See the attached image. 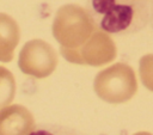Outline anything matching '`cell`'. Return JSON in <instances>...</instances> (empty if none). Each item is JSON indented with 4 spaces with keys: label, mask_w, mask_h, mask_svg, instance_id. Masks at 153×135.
<instances>
[{
    "label": "cell",
    "mask_w": 153,
    "mask_h": 135,
    "mask_svg": "<svg viewBox=\"0 0 153 135\" xmlns=\"http://www.w3.org/2000/svg\"><path fill=\"white\" fill-rule=\"evenodd\" d=\"M152 0H90L93 23L104 32L127 36L149 24Z\"/></svg>",
    "instance_id": "cell-1"
},
{
    "label": "cell",
    "mask_w": 153,
    "mask_h": 135,
    "mask_svg": "<svg viewBox=\"0 0 153 135\" xmlns=\"http://www.w3.org/2000/svg\"><path fill=\"white\" fill-rule=\"evenodd\" d=\"M137 90L133 68L126 63H115L99 72L94 79V91L104 102L120 104L129 100Z\"/></svg>",
    "instance_id": "cell-2"
},
{
    "label": "cell",
    "mask_w": 153,
    "mask_h": 135,
    "mask_svg": "<svg viewBox=\"0 0 153 135\" xmlns=\"http://www.w3.org/2000/svg\"><path fill=\"white\" fill-rule=\"evenodd\" d=\"M57 57L50 44L41 39L27 42L20 51L18 65L20 69L35 78L48 76L56 67Z\"/></svg>",
    "instance_id": "cell-3"
},
{
    "label": "cell",
    "mask_w": 153,
    "mask_h": 135,
    "mask_svg": "<svg viewBox=\"0 0 153 135\" xmlns=\"http://www.w3.org/2000/svg\"><path fill=\"white\" fill-rule=\"evenodd\" d=\"M35 128L31 112L22 105L0 110V135H29Z\"/></svg>",
    "instance_id": "cell-4"
},
{
    "label": "cell",
    "mask_w": 153,
    "mask_h": 135,
    "mask_svg": "<svg viewBox=\"0 0 153 135\" xmlns=\"http://www.w3.org/2000/svg\"><path fill=\"white\" fill-rule=\"evenodd\" d=\"M19 39L17 23L7 14L0 13V61L7 62L13 57V50Z\"/></svg>",
    "instance_id": "cell-5"
},
{
    "label": "cell",
    "mask_w": 153,
    "mask_h": 135,
    "mask_svg": "<svg viewBox=\"0 0 153 135\" xmlns=\"http://www.w3.org/2000/svg\"><path fill=\"white\" fill-rule=\"evenodd\" d=\"M14 91L16 85L12 73L6 68L0 67V109L12 102Z\"/></svg>",
    "instance_id": "cell-6"
},
{
    "label": "cell",
    "mask_w": 153,
    "mask_h": 135,
    "mask_svg": "<svg viewBox=\"0 0 153 135\" xmlns=\"http://www.w3.org/2000/svg\"><path fill=\"white\" fill-rule=\"evenodd\" d=\"M29 135H86L74 128L61 124H39L35 127Z\"/></svg>",
    "instance_id": "cell-7"
},
{
    "label": "cell",
    "mask_w": 153,
    "mask_h": 135,
    "mask_svg": "<svg viewBox=\"0 0 153 135\" xmlns=\"http://www.w3.org/2000/svg\"><path fill=\"white\" fill-rule=\"evenodd\" d=\"M140 73L145 87L153 91V55H146L140 60Z\"/></svg>",
    "instance_id": "cell-8"
},
{
    "label": "cell",
    "mask_w": 153,
    "mask_h": 135,
    "mask_svg": "<svg viewBox=\"0 0 153 135\" xmlns=\"http://www.w3.org/2000/svg\"><path fill=\"white\" fill-rule=\"evenodd\" d=\"M149 25L153 29V0H152V6H151V17H149Z\"/></svg>",
    "instance_id": "cell-9"
},
{
    "label": "cell",
    "mask_w": 153,
    "mask_h": 135,
    "mask_svg": "<svg viewBox=\"0 0 153 135\" xmlns=\"http://www.w3.org/2000/svg\"><path fill=\"white\" fill-rule=\"evenodd\" d=\"M135 135H152V134H148V133H145V131H141V133H137Z\"/></svg>",
    "instance_id": "cell-10"
}]
</instances>
